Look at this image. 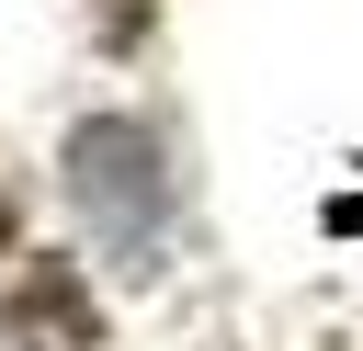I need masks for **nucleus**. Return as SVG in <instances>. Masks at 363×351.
<instances>
[{
	"mask_svg": "<svg viewBox=\"0 0 363 351\" xmlns=\"http://www.w3.org/2000/svg\"><path fill=\"white\" fill-rule=\"evenodd\" d=\"M57 204L113 283H159L193 238V159L159 102H91L57 136Z\"/></svg>",
	"mask_w": 363,
	"mask_h": 351,
	"instance_id": "obj_1",
	"label": "nucleus"
}]
</instances>
